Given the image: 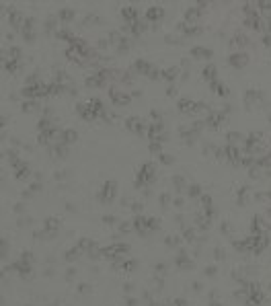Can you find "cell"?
Instances as JSON below:
<instances>
[{"instance_id":"cell-1","label":"cell","mask_w":271,"mask_h":306,"mask_svg":"<svg viewBox=\"0 0 271 306\" xmlns=\"http://www.w3.org/2000/svg\"><path fill=\"white\" fill-rule=\"evenodd\" d=\"M244 62H246L244 56H234V58H232V64H234V66H240V64H244Z\"/></svg>"}]
</instances>
